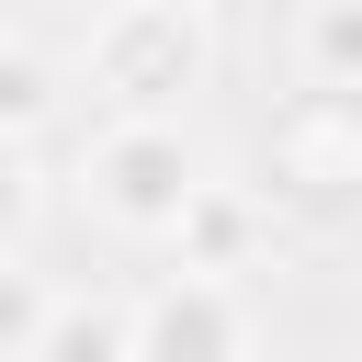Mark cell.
Masks as SVG:
<instances>
[{
    "label": "cell",
    "mask_w": 362,
    "mask_h": 362,
    "mask_svg": "<svg viewBox=\"0 0 362 362\" xmlns=\"http://www.w3.org/2000/svg\"><path fill=\"white\" fill-rule=\"evenodd\" d=\"M90 79H102L124 113H170V102L204 79V11L113 0V11H102V34H90Z\"/></svg>",
    "instance_id": "cell-1"
},
{
    "label": "cell",
    "mask_w": 362,
    "mask_h": 362,
    "mask_svg": "<svg viewBox=\"0 0 362 362\" xmlns=\"http://www.w3.org/2000/svg\"><path fill=\"white\" fill-rule=\"evenodd\" d=\"M192 147H181V124L170 113H124L102 147H90V204L113 215V226H136V238H170V215L192 204Z\"/></svg>",
    "instance_id": "cell-2"
},
{
    "label": "cell",
    "mask_w": 362,
    "mask_h": 362,
    "mask_svg": "<svg viewBox=\"0 0 362 362\" xmlns=\"http://www.w3.org/2000/svg\"><path fill=\"white\" fill-rule=\"evenodd\" d=\"M272 181H294L305 204H339V192L362 181V102L317 79V90L272 124Z\"/></svg>",
    "instance_id": "cell-3"
},
{
    "label": "cell",
    "mask_w": 362,
    "mask_h": 362,
    "mask_svg": "<svg viewBox=\"0 0 362 362\" xmlns=\"http://www.w3.org/2000/svg\"><path fill=\"white\" fill-rule=\"evenodd\" d=\"M136 351H147V362H226V351H249V305H238L215 272H192V283H170L158 305H136Z\"/></svg>",
    "instance_id": "cell-4"
},
{
    "label": "cell",
    "mask_w": 362,
    "mask_h": 362,
    "mask_svg": "<svg viewBox=\"0 0 362 362\" xmlns=\"http://www.w3.org/2000/svg\"><path fill=\"white\" fill-rule=\"evenodd\" d=\"M249 226H260V215H249L226 181H192V204L170 215V238H181V260H192V272H226V260L249 249Z\"/></svg>",
    "instance_id": "cell-5"
},
{
    "label": "cell",
    "mask_w": 362,
    "mask_h": 362,
    "mask_svg": "<svg viewBox=\"0 0 362 362\" xmlns=\"http://www.w3.org/2000/svg\"><path fill=\"white\" fill-rule=\"evenodd\" d=\"M305 68L328 90H362V0H317L305 11Z\"/></svg>",
    "instance_id": "cell-6"
},
{
    "label": "cell",
    "mask_w": 362,
    "mask_h": 362,
    "mask_svg": "<svg viewBox=\"0 0 362 362\" xmlns=\"http://www.w3.org/2000/svg\"><path fill=\"white\" fill-rule=\"evenodd\" d=\"M45 113H57V68L34 45H0V136H34Z\"/></svg>",
    "instance_id": "cell-7"
},
{
    "label": "cell",
    "mask_w": 362,
    "mask_h": 362,
    "mask_svg": "<svg viewBox=\"0 0 362 362\" xmlns=\"http://www.w3.org/2000/svg\"><path fill=\"white\" fill-rule=\"evenodd\" d=\"M113 351H136V317H45L34 362H113Z\"/></svg>",
    "instance_id": "cell-8"
},
{
    "label": "cell",
    "mask_w": 362,
    "mask_h": 362,
    "mask_svg": "<svg viewBox=\"0 0 362 362\" xmlns=\"http://www.w3.org/2000/svg\"><path fill=\"white\" fill-rule=\"evenodd\" d=\"M0 351H11V362L45 351V294H34L23 272H0Z\"/></svg>",
    "instance_id": "cell-9"
},
{
    "label": "cell",
    "mask_w": 362,
    "mask_h": 362,
    "mask_svg": "<svg viewBox=\"0 0 362 362\" xmlns=\"http://www.w3.org/2000/svg\"><path fill=\"white\" fill-rule=\"evenodd\" d=\"M23 215H34V170H23V136H0V249L23 238Z\"/></svg>",
    "instance_id": "cell-10"
},
{
    "label": "cell",
    "mask_w": 362,
    "mask_h": 362,
    "mask_svg": "<svg viewBox=\"0 0 362 362\" xmlns=\"http://www.w3.org/2000/svg\"><path fill=\"white\" fill-rule=\"evenodd\" d=\"M170 11H204V0H170Z\"/></svg>",
    "instance_id": "cell-11"
}]
</instances>
